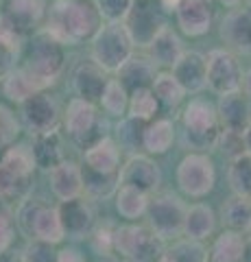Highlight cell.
<instances>
[{
	"mask_svg": "<svg viewBox=\"0 0 251 262\" xmlns=\"http://www.w3.org/2000/svg\"><path fill=\"white\" fill-rule=\"evenodd\" d=\"M59 221L63 227V236L72 241H85L90 238L96 227V214L92 203L85 196H77L70 201H61L57 206Z\"/></svg>",
	"mask_w": 251,
	"mask_h": 262,
	"instance_id": "cell-13",
	"label": "cell"
},
{
	"mask_svg": "<svg viewBox=\"0 0 251 262\" xmlns=\"http://www.w3.org/2000/svg\"><path fill=\"white\" fill-rule=\"evenodd\" d=\"M186 210L188 206L181 201V196L173 192L151 194L147 208V227L159 241H177L179 236H184Z\"/></svg>",
	"mask_w": 251,
	"mask_h": 262,
	"instance_id": "cell-6",
	"label": "cell"
},
{
	"mask_svg": "<svg viewBox=\"0 0 251 262\" xmlns=\"http://www.w3.org/2000/svg\"><path fill=\"white\" fill-rule=\"evenodd\" d=\"M151 90H153V94H155V98L159 101L162 107H168V110L179 107V105L184 103V98H186V90L179 85V81L173 77L171 70L157 72Z\"/></svg>",
	"mask_w": 251,
	"mask_h": 262,
	"instance_id": "cell-33",
	"label": "cell"
},
{
	"mask_svg": "<svg viewBox=\"0 0 251 262\" xmlns=\"http://www.w3.org/2000/svg\"><path fill=\"white\" fill-rule=\"evenodd\" d=\"M99 105L107 116L114 118H125L127 116V107H129V92L118 83L116 79H109L107 85L103 90V96Z\"/></svg>",
	"mask_w": 251,
	"mask_h": 262,
	"instance_id": "cell-39",
	"label": "cell"
},
{
	"mask_svg": "<svg viewBox=\"0 0 251 262\" xmlns=\"http://www.w3.org/2000/svg\"><path fill=\"white\" fill-rule=\"evenodd\" d=\"M247 238L240 232L223 229L208 249V262H242Z\"/></svg>",
	"mask_w": 251,
	"mask_h": 262,
	"instance_id": "cell-26",
	"label": "cell"
},
{
	"mask_svg": "<svg viewBox=\"0 0 251 262\" xmlns=\"http://www.w3.org/2000/svg\"><path fill=\"white\" fill-rule=\"evenodd\" d=\"M159 110H162V105L155 98V94H153V90H138V92L129 94V107H127L129 118L151 122L157 118Z\"/></svg>",
	"mask_w": 251,
	"mask_h": 262,
	"instance_id": "cell-36",
	"label": "cell"
},
{
	"mask_svg": "<svg viewBox=\"0 0 251 262\" xmlns=\"http://www.w3.org/2000/svg\"><path fill=\"white\" fill-rule=\"evenodd\" d=\"M101 262H123V260H116V258H103Z\"/></svg>",
	"mask_w": 251,
	"mask_h": 262,
	"instance_id": "cell-55",
	"label": "cell"
},
{
	"mask_svg": "<svg viewBox=\"0 0 251 262\" xmlns=\"http://www.w3.org/2000/svg\"><path fill=\"white\" fill-rule=\"evenodd\" d=\"M240 92L251 98V68L247 72H242V83H240Z\"/></svg>",
	"mask_w": 251,
	"mask_h": 262,
	"instance_id": "cell-50",
	"label": "cell"
},
{
	"mask_svg": "<svg viewBox=\"0 0 251 262\" xmlns=\"http://www.w3.org/2000/svg\"><path fill=\"white\" fill-rule=\"evenodd\" d=\"M155 77H157V66L149 59V55H135L133 53L116 70V81L129 94L138 92V90H151Z\"/></svg>",
	"mask_w": 251,
	"mask_h": 262,
	"instance_id": "cell-19",
	"label": "cell"
},
{
	"mask_svg": "<svg viewBox=\"0 0 251 262\" xmlns=\"http://www.w3.org/2000/svg\"><path fill=\"white\" fill-rule=\"evenodd\" d=\"M0 27L9 29L24 42L42 29L46 18L44 0H0Z\"/></svg>",
	"mask_w": 251,
	"mask_h": 262,
	"instance_id": "cell-11",
	"label": "cell"
},
{
	"mask_svg": "<svg viewBox=\"0 0 251 262\" xmlns=\"http://www.w3.org/2000/svg\"><path fill=\"white\" fill-rule=\"evenodd\" d=\"M0 262H22V253L15 249H7L0 253Z\"/></svg>",
	"mask_w": 251,
	"mask_h": 262,
	"instance_id": "cell-49",
	"label": "cell"
},
{
	"mask_svg": "<svg viewBox=\"0 0 251 262\" xmlns=\"http://www.w3.org/2000/svg\"><path fill=\"white\" fill-rule=\"evenodd\" d=\"M114 251L125 262H157L164 256L162 241L144 225L114 227Z\"/></svg>",
	"mask_w": 251,
	"mask_h": 262,
	"instance_id": "cell-8",
	"label": "cell"
},
{
	"mask_svg": "<svg viewBox=\"0 0 251 262\" xmlns=\"http://www.w3.org/2000/svg\"><path fill=\"white\" fill-rule=\"evenodd\" d=\"M173 13L179 31L188 37H203L214 24L212 0H179Z\"/></svg>",
	"mask_w": 251,
	"mask_h": 262,
	"instance_id": "cell-15",
	"label": "cell"
},
{
	"mask_svg": "<svg viewBox=\"0 0 251 262\" xmlns=\"http://www.w3.org/2000/svg\"><path fill=\"white\" fill-rule=\"evenodd\" d=\"M221 221L225 229L247 234V229L251 225V199L232 194L221 206Z\"/></svg>",
	"mask_w": 251,
	"mask_h": 262,
	"instance_id": "cell-31",
	"label": "cell"
},
{
	"mask_svg": "<svg viewBox=\"0 0 251 262\" xmlns=\"http://www.w3.org/2000/svg\"><path fill=\"white\" fill-rule=\"evenodd\" d=\"M63 238H66V236H63V227H61L57 208L44 203L42 210L37 212L33 227H31V241H42V243L59 245Z\"/></svg>",
	"mask_w": 251,
	"mask_h": 262,
	"instance_id": "cell-30",
	"label": "cell"
},
{
	"mask_svg": "<svg viewBox=\"0 0 251 262\" xmlns=\"http://www.w3.org/2000/svg\"><path fill=\"white\" fill-rule=\"evenodd\" d=\"M216 149H221L230 158V162H232L234 158H238V155L245 153V142H242V136L240 134H232V131H223L221 129V136H218Z\"/></svg>",
	"mask_w": 251,
	"mask_h": 262,
	"instance_id": "cell-46",
	"label": "cell"
},
{
	"mask_svg": "<svg viewBox=\"0 0 251 262\" xmlns=\"http://www.w3.org/2000/svg\"><path fill=\"white\" fill-rule=\"evenodd\" d=\"M173 262H208V247L199 241L177 238L171 249H166Z\"/></svg>",
	"mask_w": 251,
	"mask_h": 262,
	"instance_id": "cell-40",
	"label": "cell"
},
{
	"mask_svg": "<svg viewBox=\"0 0 251 262\" xmlns=\"http://www.w3.org/2000/svg\"><path fill=\"white\" fill-rule=\"evenodd\" d=\"M42 83L24 68V66H15V68L3 79V94L9 101L22 105L29 96H33L37 92H42Z\"/></svg>",
	"mask_w": 251,
	"mask_h": 262,
	"instance_id": "cell-28",
	"label": "cell"
},
{
	"mask_svg": "<svg viewBox=\"0 0 251 262\" xmlns=\"http://www.w3.org/2000/svg\"><path fill=\"white\" fill-rule=\"evenodd\" d=\"M83 166L96 170V173H120V146L111 136L103 138L92 149L83 153Z\"/></svg>",
	"mask_w": 251,
	"mask_h": 262,
	"instance_id": "cell-24",
	"label": "cell"
},
{
	"mask_svg": "<svg viewBox=\"0 0 251 262\" xmlns=\"http://www.w3.org/2000/svg\"><path fill=\"white\" fill-rule=\"evenodd\" d=\"M107 72L103 68H99L92 59L87 61H79L72 70V90H75L77 98H83L87 103H94L99 105L101 96H103V90L107 85Z\"/></svg>",
	"mask_w": 251,
	"mask_h": 262,
	"instance_id": "cell-18",
	"label": "cell"
},
{
	"mask_svg": "<svg viewBox=\"0 0 251 262\" xmlns=\"http://www.w3.org/2000/svg\"><path fill=\"white\" fill-rule=\"evenodd\" d=\"M218 3L225 5V7H230V9H236V7L242 5V0H218Z\"/></svg>",
	"mask_w": 251,
	"mask_h": 262,
	"instance_id": "cell-52",
	"label": "cell"
},
{
	"mask_svg": "<svg viewBox=\"0 0 251 262\" xmlns=\"http://www.w3.org/2000/svg\"><path fill=\"white\" fill-rule=\"evenodd\" d=\"M90 241H92V247L99 251L101 256H107L109 251H114V227L111 225L94 227Z\"/></svg>",
	"mask_w": 251,
	"mask_h": 262,
	"instance_id": "cell-47",
	"label": "cell"
},
{
	"mask_svg": "<svg viewBox=\"0 0 251 262\" xmlns=\"http://www.w3.org/2000/svg\"><path fill=\"white\" fill-rule=\"evenodd\" d=\"M149 199L151 194L138 190L131 186H120L114 201H116V212L127 221H138L142 216H147V208H149Z\"/></svg>",
	"mask_w": 251,
	"mask_h": 262,
	"instance_id": "cell-32",
	"label": "cell"
},
{
	"mask_svg": "<svg viewBox=\"0 0 251 262\" xmlns=\"http://www.w3.org/2000/svg\"><path fill=\"white\" fill-rule=\"evenodd\" d=\"M242 142H245V153H251V127L245 131V136H242Z\"/></svg>",
	"mask_w": 251,
	"mask_h": 262,
	"instance_id": "cell-51",
	"label": "cell"
},
{
	"mask_svg": "<svg viewBox=\"0 0 251 262\" xmlns=\"http://www.w3.org/2000/svg\"><path fill=\"white\" fill-rule=\"evenodd\" d=\"M216 232V214L208 203H194L186 210L184 238L203 243Z\"/></svg>",
	"mask_w": 251,
	"mask_h": 262,
	"instance_id": "cell-25",
	"label": "cell"
},
{
	"mask_svg": "<svg viewBox=\"0 0 251 262\" xmlns=\"http://www.w3.org/2000/svg\"><path fill=\"white\" fill-rule=\"evenodd\" d=\"M247 234H249V241H251V225H249V229H247Z\"/></svg>",
	"mask_w": 251,
	"mask_h": 262,
	"instance_id": "cell-57",
	"label": "cell"
},
{
	"mask_svg": "<svg viewBox=\"0 0 251 262\" xmlns=\"http://www.w3.org/2000/svg\"><path fill=\"white\" fill-rule=\"evenodd\" d=\"M61 107L59 101L48 90H42L20 105V122L31 136L57 131L61 125Z\"/></svg>",
	"mask_w": 251,
	"mask_h": 262,
	"instance_id": "cell-12",
	"label": "cell"
},
{
	"mask_svg": "<svg viewBox=\"0 0 251 262\" xmlns=\"http://www.w3.org/2000/svg\"><path fill=\"white\" fill-rule=\"evenodd\" d=\"M181 144L188 153H208L216 149L221 125L216 116V105L208 98H192L181 112Z\"/></svg>",
	"mask_w": 251,
	"mask_h": 262,
	"instance_id": "cell-2",
	"label": "cell"
},
{
	"mask_svg": "<svg viewBox=\"0 0 251 262\" xmlns=\"http://www.w3.org/2000/svg\"><path fill=\"white\" fill-rule=\"evenodd\" d=\"M61 127L66 131V136L77 144V149L87 151L92 149L96 142H101L103 138H107L109 125L101 118L99 107L94 103H87L83 98H72L66 105V110L61 114Z\"/></svg>",
	"mask_w": 251,
	"mask_h": 262,
	"instance_id": "cell-4",
	"label": "cell"
},
{
	"mask_svg": "<svg viewBox=\"0 0 251 262\" xmlns=\"http://www.w3.org/2000/svg\"><path fill=\"white\" fill-rule=\"evenodd\" d=\"M175 142V125L171 118H155L147 122L142 136V149L147 151V155H164L171 151V146Z\"/></svg>",
	"mask_w": 251,
	"mask_h": 262,
	"instance_id": "cell-27",
	"label": "cell"
},
{
	"mask_svg": "<svg viewBox=\"0 0 251 262\" xmlns=\"http://www.w3.org/2000/svg\"><path fill=\"white\" fill-rule=\"evenodd\" d=\"M227 182L234 194L251 199V153H242L230 162Z\"/></svg>",
	"mask_w": 251,
	"mask_h": 262,
	"instance_id": "cell-37",
	"label": "cell"
},
{
	"mask_svg": "<svg viewBox=\"0 0 251 262\" xmlns=\"http://www.w3.org/2000/svg\"><path fill=\"white\" fill-rule=\"evenodd\" d=\"M144 127H147V122H142V120H135V118H129V116L120 118L118 127H116V136H118L116 144L120 146V151H129L131 155L144 151L142 149Z\"/></svg>",
	"mask_w": 251,
	"mask_h": 262,
	"instance_id": "cell-38",
	"label": "cell"
},
{
	"mask_svg": "<svg viewBox=\"0 0 251 262\" xmlns=\"http://www.w3.org/2000/svg\"><path fill=\"white\" fill-rule=\"evenodd\" d=\"M123 27L135 48H147L151 39L166 27L159 0H133L123 18Z\"/></svg>",
	"mask_w": 251,
	"mask_h": 262,
	"instance_id": "cell-9",
	"label": "cell"
},
{
	"mask_svg": "<svg viewBox=\"0 0 251 262\" xmlns=\"http://www.w3.org/2000/svg\"><path fill=\"white\" fill-rule=\"evenodd\" d=\"M103 27V18L94 0H53L46 7L42 29L66 44L92 42V37Z\"/></svg>",
	"mask_w": 251,
	"mask_h": 262,
	"instance_id": "cell-1",
	"label": "cell"
},
{
	"mask_svg": "<svg viewBox=\"0 0 251 262\" xmlns=\"http://www.w3.org/2000/svg\"><path fill=\"white\" fill-rule=\"evenodd\" d=\"M135 46L127 35L123 22H103L90 42V59L105 72H114L133 55Z\"/></svg>",
	"mask_w": 251,
	"mask_h": 262,
	"instance_id": "cell-5",
	"label": "cell"
},
{
	"mask_svg": "<svg viewBox=\"0 0 251 262\" xmlns=\"http://www.w3.org/2000/svg\"><path fill=\"white\" fill-rule=\"evenodd\" d=\"M147 51H149V59L155 63L157 68L173 70V66L179 61V57L186 53V48H184V39L179 37V33L166 24V27L151 39Z\"/></svg>",
	"mask_w": 251,
	"mask_h": 262,
	"instance_id": "cell-21",
	"label": "cell"
},
{
	"mask_svg": "<svg viewBox=\"0 0 251 262\" xmlns=\"http://www.w3.org/2000/svg\"><path fill=\"white\" fill-rule=\"evenodd\" d=\"M35 158V166L51 173L57 168L61 162H66V146H63V138L59 131H48V134L33 136V144H31Z\"/></svg>",
	"mask_w": 251,
	"mask_h": 262,
	"instance_id": "cell-22",
	"label": "cell"
},
{
	"mask_svg": "<svg viewBox=\"0 0 251 262\" xmlns=\"http://www.w3.org/2000/svg\"><path fill=\"white\" fill-rule=\"evenodd\" d=\"M24 44H27V53L22 66L42 83L44 90H48L66 68V46L44 29L35 31Z\"/></svg>",
	"mask_w": 251,
	"mask_h": 262,
	"instance_id": "cell-3",
	"label": "cell"
},
{
	"mask_svg": "<svg viewBox=\"0 0 251 262\" xmlns=\"http://www.w3.org/2000/svg\"><path fill=\"white\" fill-rule=\"evenodd\" d=\"M81 179H83V194L90 201L109 199L120 188V173H96L87 166H81Z\"/></svg>",
	"mask_w": 251,
	"mask_h": 262,
	"instance_id": "cell-29",
	"label": "cell"
},
{
	"mask_svg": "<svg viewBox=\"0 0 251 262\" xmlns=\"http://www.w3.org/2000/svg\"><path fill=\"white\" fill-rule=\"evenodd\" d=\"M51 190L59 201H70L83 196V179H81V166L77 162L66 160L51 173Z\"/></svg>",
	"mask_w": 251,
	"mask_h": 262,
	"instance_id": "cell-23",
	"label": "cell"
},
{
	"mask_svg": "<svg viewBox=\"0 0 251 262\" xmlns=\"http://www.w3.org/2000/svg\"><path fill=\"white\" fill-rule=\"evenodd\" d=\"M31 190H33V177H18L0 164V201H7L9 206L13 201L22 203L29 199Z\"/></svg>",
	"mask_w": 251,
	"mask_h": 262,
	"instance_id": "cell-35",
	"label": "cell"
},
{
	"mask_svg": "<svg viewBox=\"0 0 251 262\" xmlns=\"http://www.w3.org/2000/svg\"><path fill=\"white\" fill-rule=\"evenodd\" d=\"M216 116L223 131L245 136V131L251 127V98L242 94L240 90L218 96Z\"/></svg>",
	"mask_w": 251,
	"mask_h": 262,
	"instance_id": "cell-16",
	"label": "cell"
},
{
	"mask_svg": "<svg viewBox=\"0 0 251 262\" xmlns=\"http://www.w3.org/2000/svg\"><path fill=\"white\" fill-rule=\"evenodd\" d=\"M157 262H173V260H171V256H168V253L164 251V256H162V258H159Z\"/></svg>",
	"mask_w": 251,
	"mask_h": 262,
	"instance_id": "cell-54",
	"label": "cell"
},
{
	"mask_svg": "<svg viewBox=\"0 0 251 262\" xmlns=\"http://www.w3.org/2000/svg\"><path fill=\"white\" fill-rule=\"evenodd\" d=\"M221 39L232 53H251V9L236 7L225 13L221 20Z\"/></svg>",
	"mask_w": 251,
	"mask_h": 262,
	"instance_id": "cell-17",
	"label": "cell"
},
{
	"mask_svg": "<svg viewBox=\"0 0 251 262\" xmlns=\"http://www.w3.org/2000/svg\"><path fill=\"white\" fill-rule=\"evenodd\" d=\"M177 188L190 199H203L216 186V166L210 153H186L175 170Z\"/></svg>",
	"mask_w": 251,
	"mask_h": 262,
	"instance_id": "cell-7",
	"label": "cell"
},
{
	"mask_svg": "<svg viewBox=\"0 0 251 262\" xmlns=\"http://www.w3.org/2000/svg\"><path fill=\"white\" fill-rule=\"evenodd\" d=\"M242 83V68L238 57L227 48H214L206 55V85L216 96L238 92Z\"/></svg>",
	"mask_w": 251,
	"mask_h": 262,
	"instance_id": "cell-10",
	"label": "cell"
},
{
	"mask_svg": "<svg viewBox=\"0 0 251 262\" xmlns=\"http://www.w3.org/2000/svg\"><path fill=\"white\" fill-rule=\"evenodd\" d=\"M242 3H245V7H247V9H251V0H242Z\"/></svg>",
	"mask_w": 251,
	"mask_h": 262,
	"instance_id": "cell-56",
	"label": "cell"
},
{
	"mask_svg": "<svg viewBox=\"0 0 251 262\" xmlns=\"http://www.w3.org/2000/svg\"><path fill=\"white\" fill-rule=\"evenodd\" d=\"M15 241V214L7 201H0V253L11 249Z\"/></svg>",
	"mask_w": 251,
	"mask_h": 262,
	"instance_id": "cell-42",
	"label": "cell"
},
{
	"mask_svg": "<svg viewBox=\"0 0 251 262\" xmlns=\"http://www.w3.org/2000/svg\"><path fill=\"white\" fill-rule=\"evenodd\" d=\"M20 131H22V122L15 118V114L7 105H0V138L11 146L18 140Z\"/></svg>",
	"mask_w": 251,
	"mask_h": 262,
	"instance_id": "cell-45",
	"label": "cell"
},
{
	"mask_svg": "<svg viewBox=\"0 0 251 262\" xmlns=\"http://www.w3.org/2000/svg\"><path fill=\"white\" fill-rule=\"evenodd\" d=\"M0 164H3L7 170H11L13 175H18V177H33L35 168H37L33 151H31L29 144H11L9 149L3 153Z\"/></svg>",
	"mask_w": 251,
	"mask_h": 262,
	"instance_id": "cell-34",
	"label": "cell"
},
{
	"mask_svg": "<svg viewBox=\"0 0 251 262\" xmlns=\"http://www.w3.org/2000/svg\"><path fill=\"white\" fill-rule=\"evenodd\" d=\"M44 206V201H39V199H24L20 206H18V212H15V223L20 225V229L24 234L31 238V227H33L35 223V216H37V212L42 210Z\"/></svg>",
	"mask_w": 251,
	"mask_h": 262,
	"instance_id": "cell-43",
	"label": "cell"
},
{
	"mask_svg": "<svg viewBox=\"0 0 251 262\" xmlns=\"http://www.w3.org/2000/svg\"><path fill=\"white\" fill-rule=\"evenodd\" d=\"M133 0H94L103 22H123Z\"/></svg>",
	"mask_w": 251,
	"mask_h": 262,
	"instance_id": "cell-44",
	"label": "cell"
},
{
	"mask_svg": "<svg viewBox=\"0 0 251 262\" xmlns=\"http://www.w3.org/2000/svg\"><path fill=\"white\" fill-rule=\"evenodd\" d=\"M22 262H59L57 245L42 243V241H29L22 251Z\"/></svg>",
	"mask_w": 251,
	"mask_h": 262,
	"instance_id": "cell-41",
	"label": "cell"
},
{
	"mask_svg": "<svg viewBox=\"0 0 251 262\" xmlns=\"http://www.w3.org/2000/svg\"><path fill=\"white\" fill-rule=\"evenodd\" d=\"M173 77L179 81L186 94H199L206 85V55L199 51H186L173 66Z\"/></svg>",
	"mask_w": 251,
	"mask_h": 262,
	"instance_id": "cell-20",
	"label": "cell"
},
{
	"mask_svg": "<svg viewBox=\"0 0 251 262\" xmlns=\"http://www.w3.org/2000/svg\"><path fill=\"white\" fill-rule=\"evenodd\" d=\"M20 48L7 42L5 37H0V81H3L9 72L15 68V59H18Z\"/></svg>",
	"mask_w": 251,
	"mask_h": 262,
	"instance_id": "cell-48",
	"label": "cell"
},
{
	"mask_svg": "<svg viewBox=\"0 0 251 262\" xmlns=\"http://www.w3.org/2000/svg\"><path fill=\"white\" fill-rule=\"evenodd\" d=\"M242 262H251V241H247V247H245V258Z\"/></svg>",
	"mask_w": 251,
	"mask_h": 262,
	"instance_id": "cell-53",
	"label": "cell"
},
{
	"mask_svg": "<svg viewBox=\"0 0 251 262\" xmlns=\"http://www.w3.org/2000/svg\"><path fill=\"white\" fill-rule=\"evenodd\" d=\"M162 184L159 164L147 153L129 155V160L120 166V186H131L138 190L155 194Z\"/></svg>",
	"mask_w": 251,
	"mask_h": 262,
	"instance_id": "cell-14",
	"label": "cell"
}]
</instances>
